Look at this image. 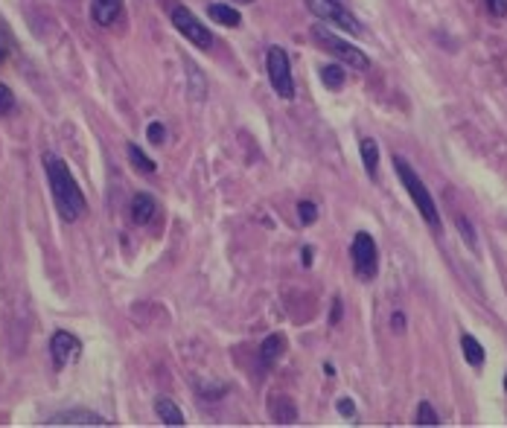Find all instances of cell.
I'll use <instances>...</instances> for the list:
<instances>
[{
	"mask_svg": "<svg viewBox=\"0 0 507 428\" xmlns=\"http://www.w3.org/2000/svg\"><path fill=\"white\" fill-rule=\"evenodd\" d=\"M504 388H507V376H504Z\"/></svg>",
	"mask_w": 507,
	"mask_h": 428,
	"instance_id": "cell-31",
	"label": "cell"
},
{
	"mask_svg": "<svg viewBox=\"0 0 507 428\" xmlns=\"http://www.w3.org/2000/svg\"><path fill=\"white\" fill-rule=\"evenodd\" d=\"M172 27L178 30L190 44H195L198 50H210L213 47V35H210V30L198 20L187 6H175L172 9Z\"/></svg>",
	"mask_w": 507,
	"mask_h": 428,
	"instance_id": "cell-7",
	"label": "cell"
},
{
	"mask_svg": "<svg viewBox=\"0 0 507 428\" xmlns=\"http://www.w3.org/2000/svg\"><path fill=\"white\" fill-rule=\"evenodd\" d=\"M344 79H347V73H344V68H338V64H326V68H321V82H324V88H329V91H338L344 84Z\"/></svg>",
	"mask_w": 507,
	"mask_h": 428,
	"instance_id": "cell-19",
	"label": "cell"
},
{
	"mask_svg": "<svg viewBox=\"0 0 507 428\" xmlns=\"http://www.w3.org/2000/svg\"><path fill=\"white\" fill-rule=\"evenodd\" d=\"M44 163V172H47V181H50V192H53V201L61 213V219L64 222H76L82 219V213H85V196H82V189L73 178V172L68 169V163H64L59 155L47 152L41 158Z\"/></svg>",
	"mask_w": 507,
	"mask_h": 428,
	"instance_id": "cell-1",
	"label": "cell"
},
{
	"mask_svg": "<svg viewBox=\"0 0 507 428\" xmlns=\"http://www.w3.org/2000/svg\"><path fill=\"white\" fill-rule=\"evenodd\" d=\"M414 420H417V425H440V417L434 414V408H432L429 402L417 405V417Z\"/></svg>",
	"mask_w": 507,
	"mask_h": 428,
	"instance_id": "cell-20",
	"label": "cell"
},
{
	"mask_svg": "<svg viewBox=\"0 0 507 428\" xmlns=\"http://www.w3.org/2000/svg\"><path fill=\"white\" fill-rule=\"evenodd\" d=\"M460 350H464V358L470 361L472 367H481V365H484V358H487L484 347L478 344V338H475V335H470V332L460 335Z\"/></svg>",
	"mask_w": 507,
	"mask_h": 428,
	"instance_id": "cell-17",
	"label": "cell"
},
{
	"mask_svg": "<svg viewBox=\"0 0 507 428\" xmlns=\"http://www.w3.org/2000/svg\"><path fill=\"white\" fill-rule=\"evenodd\" d=\"M269 414H271V420L280 422V425H292V422L298 420V408H295V402H292L289 396H271Z\"/></svg>",
	"mask_w": 507,
	"mask_h": 428,
	"instance_id": "cell-12",
	"label": "cell"
},
{
	"mask_svg": "<svg viewBox=\"0 0 507 428\" xmlns=\"http://www.w3.org/2000/svg\"><path fill=\"white\" fill-rule=\"evenodd\" d=\"M306 9H310L315 18H321V20H333V24L344 27L350 35H362L359 18L353 15L341 0H306Z\"/></svg>",
	"mask_w": 507,
	"mask_h": 428,
	"instance_id": "cell-6",
	"label": "cell"
},
{
	"mask_svg": "<svg viewBox=\"0 0 507 428\" xmlns=\"http://www.w3.org/2000/svg\"><path fill=\"white\" fill-rule=\"evenodd\" d=\"M359 152H362V163L367 169V175L377 178V172H379V143L373 140V137H365L359 143Z\"/></svg>",
	"mask_w": 507,
	"mask_h": 428,
	"instance_id": "cell-15",
	"label": "cell"
},
{
	"mask_svg": "<svg viewBox=\"0 0 507 428\" xmlns=\"http://www.w3.org/2000/svg\"><path fill=\"white\" fill-rule=\"evenodd\" d=\"M303 265H306V268L312 265V248H303Z\"/></svg>",
	"mask_w": 507,
	"mask_h": 428,
	"instance_id": "cell-29",
	"label": "cell"
},
{
	"mask_svg": "<svg viewBox=\"0 0 507 428\" xmlns=\"http://www.w3.org/2000/svg\"><path fill=\"white\" fill-rule=\"evenodd\" d=\"M338 414H341V417H356V405H353L350 396L338 399Z\"/></svg>",
	"mask_w": 507,
	"mask_h": 428,
	"instance_id": "cell-26",
	"label": "cell"
},
{
	"mask_svg": "<svg viewBox=\"0 0 507 428\" xmlns=\"http://www.w3.org/2000/svg\"><path fill=\"white\" fill-rule=\"evenodd\" d=\"M312 38L318 41V44H321L329 56H336L338 61H344L347 68H353V70H367V68H370V58H367L359 47L347 44L344 38H338L336 32H329L324 24H315V27H312Z\"/></svg>",
	"mask_w": 507,
	"mask_h": 428,
	"instance_id": "cell-3",
	"label": "cell"
},
{
	"mask_svg": "<svg viewBox=\"0 0 507 428\" xmlns=\"http://www.w3.org/2000/svg\"><path fill=\"white\" fill-rule=\"evenodd\" d=\"M341 320V297H336L333 301V315H329V324H338Z\"/></svg>",
	"mask_w": 507,
	"mask_h": 428,
	"instance_id": "cell-28",
	"label": "cell"
},
{
	"mask_svg": "<svg viewBox=\"0 0 507 428\" xmlns=\"http://www.w3.org/2000/svg\"><path fill=\"white\" fill-rule=\"evenodd\" d=\"M350 256H353V268L362 280H373L379 271V248H377V239L370 237L367 230H359L353 237V245H350Z\"/></svg>",
	"mask_w": 507,
	"mask_h": 428,
	"instance_id": "cell-4",
	"label": "cell"
},
{
	"mask_svg": "<svg viewBox=\"0 0 507 428\" xmlns=\"http://www.w3.org/2000/svg\"><path fill=\"white\" fill-rule=\"evenodd\" d=\"M298 219H300V225H312L318 219V204L315 201H300L298 204Z\"/></svg>",
	"mask_w": 507,
	"mask_h": 428,
	"instance_id": "cell-22",
	"label": "cell"
},
{
	"mask_svg": "<svg viewBox=\"0 0 507 428\" xmlns=\"http://www.w3.org/2000/svg\"><path fill=\"white\" fill-rule=\"evenodd\" d=\"M47 425H97V428H102V425H111V422L99 414H94V411H61V414H53L47 420Z\"/></svg>",
	"mask_w": 507,
	"mask_h": 428,
	"instance_id": "cell-9",
	"label": "cell"
},
{
	"mask_svg": "<svg viewBox=\"0 0 507 428\" xmlns=\"http://www.w3.org/2000/svg\"><path fill=\"white\" fill-rule=\"evenodd\" d=\"M266 70H269V82H271L274 94L283 99H295V79H292V68H289V56H286L283 47H269Z\"/></svg>",
	"mask_w": 507,
	"mask_h": 428,
	"instance_id": "cell-5",
	"label": "cell"
},
{
	"mask_svg": "<svg viewBox=\"0 0 507 428\" xmlns=\"http://www.w3.org/2000/svg\"><path fill=\"white\" fill-rule=\"evenodd\" d=\"M393 169H396V175H400V181H403V187L408 189V196H411V201L417 204V213L423 216V222L429 225V227H440V213H437V204H434V199H432V192L426 189V184H423V178L414 172V169L408 166V160L405 158H400L396 155L393 158Z\"/></svg>",
	"mask_w": 507,
	"mask_h": 428,
	"instance_id": "cell-2",
	"label": "cell"
},
{
	"mask_svg": "<svg viewBox=\"0 0 507 428\" xmlns=\"http://www.w3.org/2000/svg\"><path fill=\"white\" fill-rule=\"evenodd\" d=\"M146 137H149V143H152V146H161V143L166 140V128H164L161 122H149Z\"/></svg>",
	"mask_w": 507,
	"mask_h": 428,
	"instance_id": "cell-24",
	"label": "cell"
},
{
	"mask_svg": "<svg viewBox=\"0 0 507 428\" xmlns=\"http://www.w3.org/2000/svg\"><path fill=\"white\" fill-rule=\"evenodd\" d=\"M484 4H487V12L496 15V18L507 15V0H484Z\"/></svg>",
	"mask_w": 507,
	"mask_h": 428,
	"instance_id": "cell-25",
	"label": "cell"
},
{
	"mask_svg": "<svg viewBox=\"0 0 507 428\" xmlns=\"http://www.w3.org/2000/svg\"><path fill=\"white\" fill-rule=\"evenodd\" d=\"M207 15L216 20V24H222V27H239V24H242L239 9H233L231 4H210V6H207Z\"/></svg>",
	"mask_w": 507,
	"mask_h": 428,
	"instance_id": "cell-16",
	"label": "cell"
},
{
	"mask_svg": "<svg viewBox=\"0 0 507 428\" xmlns=\"http://www.w3.org/2000/svg\"><path fill=\"white\" fill-rule=\"evenodd\" d=\"M131 222L135 225H149L152 219H155V213H158V201L149 196V192H138L135 199H131Z\"/></svg>",
	"mask_w": 507,
	"mask_h": 428,
	"instance_id": "cell-11",
	"label": "cell"
},
{
	"mask_svg": "<svg viewBox=\"0 0 507 428\" xmlns=\"http://www.w3.org/2000/svg\"><path fill=\"white\" fill-rule=\"evenodd\" d=\"M455 225H458V230H460V233H464L467 245H470L472 251H478V239H475V230H472V225L467 222V216H455Z\"/></svg>",
	"mask_w": 507,
	"mask_h": 428,
	"instance_id": "cell-23",
	"label": "cell"
},
{
	"mask_svg": "<svg viewBox=\"0 0 507 428\" xmlns=\"http://www.w3.org/2000/svg\"><path fill=\"white\" fill-rule=\"evenodd\" d=\"M123 15V0H91V18L99 27H114Z\"/></svg>",
	"mask_w": 507,
	"mask_h": 428,
	"instance_id": "cell-10",
	"label": "cell"
},
{
	"mask_svg": "<svg viewBox=\"0 0 507 428\" xmlns=\"http://www.w3.org/2000/svg\"><path fill=\"white\" fill-rule=\"evenodd\" d=\"M4 56H6V53H4V44H0V61H4Z\"/></svg>",
	"mask_w": 507,
	"mask_h": 428,
	"instance_id": "cell-30",
	"label": "cell"
},
{
	"mask_svg": "<svg viewBox=\"0 0 507 428\" xmlns=\"http://www.w3.org/2000/svg\"><path fill=\"white\" fill-rule=\"evenodd\" d=\"M155 414H158L161 422H166V425H184V422H187V420H184V411H181L169 396H158V402H155Z\"/></svg>",
	"mask_w": 507,
	"mask_h": 428,
	"instance_id": "cell-13",
	"label": "cell"
},
{
	"mask_svg": "<svg viewBox=\"0 0 507 428\" xmlns=\"http://www.w3.org/2000/svg\"><path fill=\"white\" fill-rule=\"evenodd\" d=\"M283 350H286L283 335H269L266 341H262V347H259V361H262V367L277 365V358L283 355Z\"/></svg>",
	"mask_w": 507,
	"mask_h": 428,
	"instance_id": "cell-14",
	"label": "cell"
},
{
	"mask_svg": "<svg viewBox=\"0 0 507 428\" xmlns=\"http://www.w3.org/2000/svg\"><path fill=\"white\" fill-rule=\"evenodd\" d=\"M391 327H393V332H405V315H403V312H393V315H391Z\"/></svg>",
	"mask_w": 507,
	"mask_h": 428,
	"instance_id": "cell-27",
	"label": "cell"
},
{
	"mask_svg": "<svg viewBox=\"0 0 507 428\" xmlns=\"http://www.w3.org/2000/svg\"><path fill=\"white\" fill-rule=\"evenodd\" d=\"M12 111H15V94L9 84L0 82V117H9Z\"/></svg>",
	"mask_w": 507,
	"mask_h": 428,
	"instance_id": "cell-21",
	"label": "cell"
},
{
	"mask_svg": "<svg viewBox=\"0 0 507 428\" xmlns=\"http://www.w3.org/2000/svg\"><path fill=\"white\" fill-rule=\"evenodd\" d=\"M79 353H82V341H79L76 335L59 329V332L50 338V355H53V365H56L59 370L68 367V365H73V361L79 358Z\"/></svg>",
	"mask_w": 507,
	"mask_h": 428,
	"instance_id": "cell-8",
	"label": "cell"
},
{
	"mask_svg": "<svg viewBox=\"0 0 507 428\" xmlns=\"http://www.w3.org/2000/svg\"><path fill=\"white\" fill-rule=\"evenodd\" d=\"M126 152H128V160H131V163H135V166L140 169V172H146V175H152V172H155V169H158V163H155V160H152V158H149V155L143 152V149H138L135 143H128V146H126Z\"/></svg>",
	"mask_w": 507,
	"mask_h": 428,
	"instance_id": "cell-18",
	"label": "cell"
},
{
	"mask_svg": "<svg viewBox=\"0 0 507 428\" xmlns=\"http://www.w3.org/2000/svg\"><path fill=\"white\" fill-rule=\"evenodd\" d=\"M245 4H248V0H245Z\"/></svg>",
	"mask_w": 507,
	"mask_h": 428,
	"instance_id": "cell-32",
	"label": "cell"
}]
</instances>
